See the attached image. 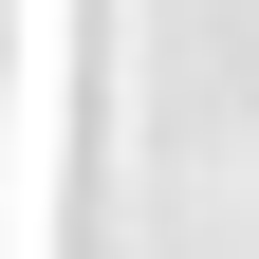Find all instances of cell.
<instances>
[{
    "label": "cell",
    "mask_w": 259,
    "mask_h": 259,
    "mask_svg": "<svg viewBox=\"0 0 259 259\" xmlns=\"http://www.w3.org/2000/svg\"><path fill=\"white\" fill-rule=\"evenodd\" d=\"M0 130H19V0H0Z\"/></svg>",
    "instance_id": "6da1fadb"
}]
</instances>
